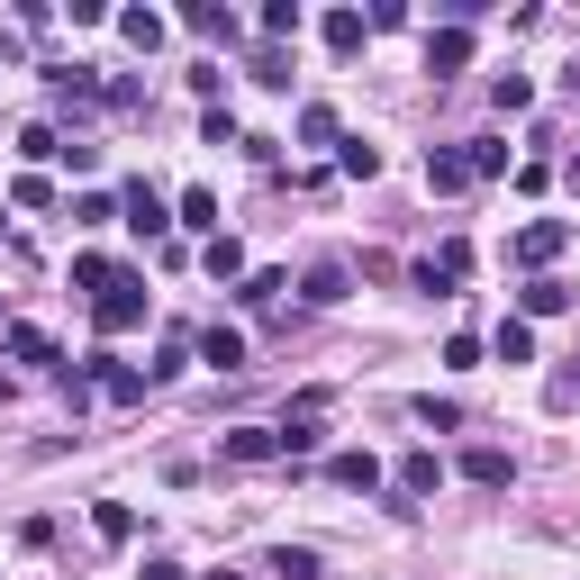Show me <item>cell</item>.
<instances>
[{"instance_id":"cell-19","label":"cell","mask_w":580,"mask_h":580,"mask_svg":"<svg viewBox=\"0 0 580 580\" xmlns=\"http://www.w3.org/2000/svg\"><path fill=\"white\" fill-rule=\"evenodd\" d=\"M263 37H299V0H272V10H263Z\"/></svg>"},{"instance_id":"cell-9","label":"cell","mask_w":580,"mask_h":580,"mask_svg":"<svg viewBox=\"0 0 580 580\" xmlns=\"http://www.w3.org/2000/svg\"><path fill=\"white\" fill-rule=\"evenodd\" d=\"M199 263H209V282H236V272H245V245H236V236H209V255H199Z\"/></svg>"},{"instance_id":"cell-6","label":"cell","mask_w":580,"mask_h":580,"mask_svg":"<svg viewBox=\"0 0 580 580\" xmlns=\"http://www.w3.org/2000/svg\"><path fill=\"white\" fill-rule=\"evenodd\" d=\"M326 472H336V490H372V481H382V463H372V453H336Z\"/></svg>"},{"instance_id":"cell-1","label":"cell","mask_w":580,"mask_h":580,"mask_svg":"<svg viewBox=\"0 0 580 580\" xmlns=\"http://www.w3.org/2000/svg\"><path fill=\"white\" fill-rule=\"evenodd\" d=\"M91 318L109 326V336H118V326H137V318H145V282H137V272H118V282L91 299Z\"/></svg>"},{"instance_id":"cell-21","label":"cell","mask_w":580,"mask_h":580,"mask_svg":"<svg viewBox=\"0 0 580 580\" xmlns=\"http://www.w3.org/2000/svg\"><path fill=\"white\" fill-rule=\"evenodd\" d=\"M272 571H282V580H318V553H291L282 544V553H272Z\"/></svg>"},{"instance_id":"cell-22","label":"cell","mask_w":580,"mask_h":580,"mask_svg":"<svg viewBox=\"0 0 580 580\" xmlns=\"http://www.w3.org/2000/svg\"><path fill=\"white\" fill-rule=\"evenodd\" d=\"M309 299H318V309H326V299H345V272H336V263H318V272H309Z\"/></svg>"},{"instance_id":"cell-7","label":"cell","mask_w":580,"mask_h":580,"mask_svg":"<svg viewBox=\"0 0 580 580\" xmlns=\"http://www.w3.org/2000/svg\"><path fill=\"white\" fill-rule=\"evenodd\" d=\"M436 481H444V463H436V453H409V463H399V490H409V499H426Z\"/></svg>"},{"instance_id":"cell-8","label":"cell","mask_w":580,"mask_h":580,"mask_svg":"<svg viewBox=\"0 0 580 580\" xmlns=\"http://www.w3.org/2000/svg\"><path fill=\"white\" fill-rule=\"evenodd\" d=\"M472 55V37L463 28H444V37H426V73H453V64H463Z\"/></svg>"},{"instance_id":"cell-15","label":"cell","mask_w":580,"mask_h":580,"mask_svg":"<svg viewBox=\"0 0 580 580\" xmlns=\"http://www.w3.org/2000/svg\"><path fill=\"white\" fill-rule=\"evenodd\" d=\"M100 536H109V544H128V536H137V508H118V499H100Z\"/></svg>"},{"instance_id":"cell-2","label":"cell","mask_w":580,"mask_h":580,"mask_svg":"<svg viewBox=\"0 0 580 580\" xmlns=\"http://www.w3.org/2000/svg\"><path fill=\"white\" fill-rule=\"evenodd\" d=\"M563 236H571V227H563V218H544V227H526V236H517V263H553V255H563Z\"/></svg>"},{"instance_id":"cell-12","label":"cell","mask_w":580,"mask_h":580,"mask_svg":"<svg viewBox=\"0 0 580 580\" xmlns=\"http://www.w3.org/2000/svg\"><path fill=\"white\" fill-rule=\"evenodd\" d=\"M463 182H472L463 155H426V191H463Z\"/></svg>"},{"instance_id":"cell-18","label":"cell","mask_w":580,"mask_h":580,"mask_svg":"<svg viewBox=\"0 0 580 580\" xmlns=\"http://www.w3.org/2000/svg\"><path fill=\"white\" fill-rule=\"evenodd\" d=\"M10 355H18V363H55V345H46L37 326H18V336H10Z\"/></svg>"},{"instance_id":"cell-20","label":"cell","mask_w":580,"mask_h":580,"mask_svg":"<svg viewBox=\"0 0 580 580\" xmlns=\"http://www.w3.org/2000/svg\"><path fill=\"white\" fill-rule=\"evenodd\" d=\"M299 137L326 145V137H336V109H318V100H309V109H299Z\"/></svg>"},{"instance_id":"cell-17","label":"cell","mask_w":580,"mask_h":580,"mask_svg":"<svg viewBox=\"0 0 580 580\" xmlns=\"http://www.w3.org/2000/svg\"><path fill=\"white\" fill-rule=\"evenodd\" d=\"M118 28H128V46H164V18H155V10H128Z\"/></svg>"},{"instance_id":"cell-24","label":"cell","mask_w":580,"mask_h":580,"mask_svg":"<svg viewBox=\"0 0 580 580\" xmlns=\"http://www.w3.org/2000/svg\"><path fill=\"white\" fill-rule=\"evenodd\" d=\"M209 580H236V571H209Z\"/></svg>"},{"instance_id":"cell-10","label":"cell","mask_w":580,"mask_h":580,"mask_svg":"<svg viewBox=\"0 0 580 580\" xmlns=\"http://www.w3.org/2000/svg\"><path fill=\"white\" fill-rule=\"evenodd\" d=\"M490 345H499V363H526V355H536V336H526V318H499V336H490Z\"/></svg>"},{"instance_id":"cell-4","label":"cell","mask_w":580,"mask_h":580,"mask_svg":"<svg viewBox=\"0 0 580 580\" xmlns=\"http://www.w3.org/2000/svg\"><path fill=\"white\" fill-rule=\"evenodd\" d=\"M128 227H137V236H155V227H164V191L155 182H128Z\"/></svg>"},{"instance_id":"cell-5","label":"cell","mask_w":580,"mask_h":580,"mask_svg":"<svg viewBox=\"0 0 580 580\" xmlns=\"http://www.w3.org/2000/svg\"><path fill=\"white\" fill-rule=\"evenodd\" d=\"M463 472H472L481 490H499V481H508V453H499V444H472V453H463Z\"/></svg>"},{"instance_id":"cell-23","label":"cell","mask_w":580,"mask_h":580,"mask_svg":"<svg viewBox=\"0 0 580 580\" xmlns=\"http://www.w3.org/2000/svg\"><path fill=\"white\" fill-rule=\"evenodd\" d=\"M145 580H182V571H172V563H145Z\"/></svg>"},{"instance_id":"cell-11","label":"cell","mask_w":580,"mask_h":580,"mask_svg":"<svg viewBox=\"0 0 580 580\" xmlns=\"http://www.w3.org/2000/svg\"><path fill=\"white\" fill-rule=\"evenodd\" d=\"M227 453H236V463H263V453H282V436H263V426H236V436H227Z\"/></svg>"},{"instance_id":"cell-13","label":"cell","mask_w":580,"mask_h":580,"mask_svg":"<svg viewBox=\"0 0 580 580\" xmlns=\"http://www.w3.org/2000/svg\"><path fill=\"white\" fill-rule=\"evenodd\" d=\"M182 227H199V236H218V199H209V191H182Z\"/></svg>"},{"instance_id":"cell-14","label":"cell","mask_w":580,"mask_h":580,"mask_svg":"<svg viewBox=\"0 0 580 580\" xmlns=\"http://www.w3.org/2000/svg\"><path fill=\"white\" fill-rule=\"evenodd\" d=\"M326 46H336V55H355V46H363V18L336 10V18H326Z\"/></svg>"},{"instance_id":"cell-3","label":"cell","mask_w":580,"mask_h":580,"mask_svg":"<svg viewBox=\"0 0 580 580\" xmlns=\"http://www.w3.org/2000/svg\"><path fill=\"white\" fill-rule=\"evenodd\" d=\"M199 363L236 372V363H245V336H236V326H199Z\"/></svg>"},{"instance_id":"cell-16","label":"cell","mask_w":580,"mask_h":580,"mask_svg":"<svg viewBox=\"0 0 580 580\" xmlns=\"http://www.w3.org/2000/svg\"><path fill=\"white\" fill-rule=\"evenodd\" d=\"M526 309L553 318V309H571V291H563V282H526Z\"/></svg>"}]
</instances>
